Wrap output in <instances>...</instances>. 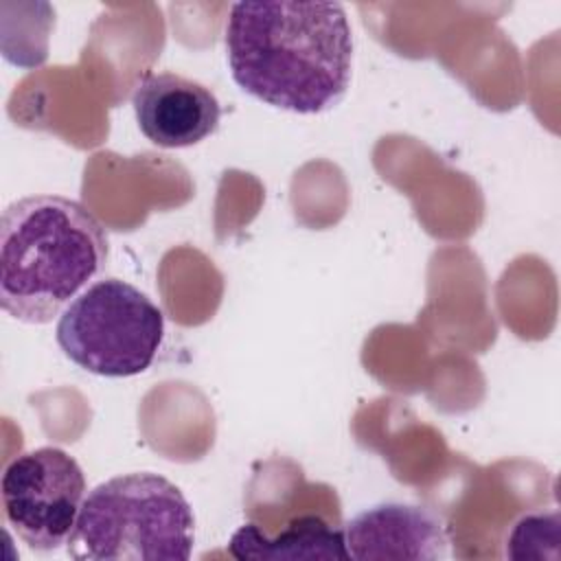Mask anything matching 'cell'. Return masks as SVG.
Listing matches in <instances>:
<instances>
[{
	"mask_svg": "<svg viewBox=\"0 0 561 561\" xmlns=\"http://www.w3.org/2000/svg\"><path fill=\"white\" fill-rule=\"evenodd\" d=\"M224 42L234 83L272 107L320 114L351 85L353 33L340 2H234Z\"/></svg>",
	"mask_w": 561,
	"mask_h": 561,
	"instance_id": "cell-1",
	"label": "cell"
},
{
	"mask_svg": "<svg viewBox=\"0 0 561 561\" xmlns=\"http://www.w3.org/2000/svg\"><path fill=\"white\" fill-rule=\"evenodd\" d=\"M103 224L79 202L28 195L0 221V307L26 324H48L107 263Z\"/></svg>",
	"mask_w": 561,
	"mask_h": 561,
	"instance_id": "cell-2",
	"label": "cell"
},
{
	"mask_svg": "<svg viewBox=\"0 0 561 561\" xmlns=\"http://www.w3.org/2000/svg\"><path fill=\"white\" fill-rule=\"evenodd\" d=\"M193 541L184 493L160 473L134 471L85 495L66 550L79 561H186Z\"/></svg>",
	"mask_w": 561,
	"mask_h": 561,
	"instance_id": "cell-3",
	"label": "cell"
},
{
	"mask_svg": "<svg viewBox=\"0 0 561 561\" xmlns=\"http://www.w3.org/2000/svg\"><path fill=\"white\" fill-rule=\"evenodd\" d=\"M55 337L64 355L85 373L134 377L153 364L164 337V316L138 287L101 278L64 309Z\"/></svg>",
	"mask_w": 561,
	"mask_h": 561,
	"instance_id": "cell-4",
	"label": "cell"
},
{
	"mask_svg": "<svg viewBox=\"0 0 561 561\" xmlns=\"http://www.w3.org/2000/svg\"><path fill=\"white\" fill-rule=\"evenodd\" d=\"M2 511L11 530L37 552L68 543L83 500L85 478L64 449L46 445L15 456L0 482Z\"/></svg>",
	"mask_w": 561,
	"mask_h": 561,
	"instance_id": "cell-5",
	"label": "cell"
},
{
	"mask_svg": "<svg viewBox=\"0 0 561 561\" xmlns=\"http://www.w3.org/2000/svg\"><path fill=\"white\" fill-rule=\"evenodd\" d=\"M142 136L162 149L193 147L219 127L221 105L199 81L178 72H147L131 92Z\"/></svg>",
	"mask_w": 561,
	"mask_h": 561,
	"instance_id": "cell-6",
	"label": "cell"
},
{
	"mask_svg": "<svg viewBox=\"0 0 561 561\" xmlns=\"http://www.w3.org/2000/svg\"><path fill=\"white\" fill-rule=\"evenodd\" d=\"M353 561H438L449 557V539L440 517L403 502H383L348 519L344 526Z\"/></svg>",
	"mask_w": 561,
	"mask_h": 561,
	"instance_id": "cell-7",
	"label": "cell"
},
{
	"mask_svg": "<svg viewBox=\"0 0 561 561\" xmlns=\"http://www.w3.org/2000/svg\"><path fill=\"white\" fill-rule=\"evenodd\" d=\"M228 552L239 561L348 559L344 528H333L318 515L294 517L274 537L265 535L256 524H243L232 533Z\"/></svg>",
	"mask_w": 561,
	"mask_h": 561,
	"instance_id": "cell-8",
	"label": "cell"
},
{
	"mask_svg": "<svg viewBox=\"0 0 561 561\" xmlns=\"http://www.w3.org/2000/svg\"><path fill=\"white\" fill-rule=\"evenodd\" d=\"M561 541V519L557 511L528 513L519 517L504 543L508 559H557Z\"/></svg>",
	"mask_w": 561,
	"mask_h": 561,
	"instance_id": "cell-9",
	"label": "cell"
}]
</instances>
